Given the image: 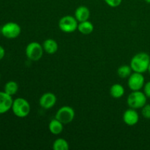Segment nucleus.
I'll use <instances>...</instances> for the list:
<instances>
[{
    "label": "nucleus",
    "mask_w": 150,
    "mask_h": 150,
    "mask_svg": "<svg viewBox=\"0 0 150 150\" xmlns=\"http://www.w3.org/2000/svg\"><path fill=\"white\" fill-rule=\"evenodd\" d=\"M150 64V56L147 53L140 52L132 57L130 66L133 72L144 73L148 71Z\"/></svg>",
    "instance_id": "nucleus-1"
},
{
    "label": "nucleus",
    "mask_w": 150,
    "mask_h": 150,
    "mask_svg": "<svg viewBox=\"0 0 150 150\" xmlns=\"http://www.w3.org/2000/svg\"><path fill=\"white\" fill-rule=\"evenodd\" d=\"M11 110L16 117L18 118H25L30 114L31 105L26 99L18 98L13 100Z\"/></svg>",
    "instance_id": "nucleus-2"
},
{
    "label": "nucleus",
    "mask_w": 150,
    "mask_h": 150,
    "mask_svg": "<svg viewBox=\"0 0 150 150\" xmlns=\"http://www.w3.org/2000/svg\"><path fill=\"white\" fill-rule=\"evenodd\" d=\"M147 97L144 92L141 90L132 91L131 93L128 95L127 99V103L130 108L133 109H142L146 104Z\"/></svg>",
    "instance_id": "nucleus-3"
},
{
    "label": "nucleus",
    "mask_w": 150,
    "mask_h": 150,
    "mask_svg": "<svg viewBox=\"0 0 150 150\" xmlns=\"http://www.w3.org/2000/svg\"><path fill=\"white\" fill-rule=\"evenodd\" d=\"M79 21L75 16H64L59 21L58 26L60 30L64 33H73L75 31L78 30Z\"/></svg>",
    "instance_id": "nucleus-4"
},
{
    "label": "nucleus",
    "mask_w": 150,
    "mask_h": 150,
    "mask_svg": "<svg viewBox=\"0 0 150 150\" xmlns=\"http://www.w3.org/2000/svg\"><path fill=\"white\" fill-rule=\"evenodd\" d=\"M43 47L38 42H31L26 45L25 53L26 56L31 61L36 62L40 59L43 55Z\"/></svg>",
    "instance_id": "nucleus-5"
},
{
    "label": "nucleus",
    "mask_w": 150,
    "mask_h": 150,
    "mask_svg": "<svg viewBox=\"0 0 150 150\" xmlns=\"http://www.w3.org/2000/svg\"><path fill=\"white\" fill-rule=\"evenodd\" d=\"M1 34L7 39H16L20 35L21 28L20 25L16 22H7L4 23L0 29Z\"/></svg>",
    "instance_id": "nucleus-6"
},
{
    "label": "nucleus",
    "mask_w": 150,
    "mask_h": 150,
    "mask_svg": "<svg viewBox=\"0 0 150 150\" xmlns=\"http://www.w3.org/2000/svg\"><path fill=\"white\" fill-rule=\"evenodd\" d=\"M75 116H76V113H75L74 109L68 105H64L59 108V110L56 113L55 118L62 122L64 125H66L72 122L74 120Z\"/></svg>",
    "instance_id": "nucleus-7"
},
{
    "label": "nucleus",
    "mask_w": 150,
    "mask_h": 150,
    "mask_svg": "<svg viewBox=\"0 0 150 150\" xmlns=\"http://www.w3.org/2000/svg\"><path fill=\"white\" fill-rule=\"evenodd\" d=\"M145 84V78L143 73L133 72L128 77L127 85L131 91H139L143 89Z\"/></svg>",
    "instance_id": "nucleus-8"
},
{
    "label": "nucleus",
    "mask_w": 150,
    "mask_h": 150,
    "mask_svg": "<svg viewBox=\"0 0 150 150\" xmlns=\"http://www.w3.org/2000/svg\"><path fill=\"white\" fill-rule=\"evenodd\" d=\"M57 100V97L54 93L45 92L40 98L39 104L43 109L49 110L55 105Z\"/></svg>",
    "instance_id": "nucleus-9"
},
{
    "label": "nucleus",
    "mask_w": 150,
    "mask_h": 150,
    "mask_svg": "<svg viewBox=\"0 0 150 150\" xmlns=\"http://www.w3.org/2000/svg\"><path fill=\"white\" fill-rule=\"evenodd\" d=\"M13 100L11 95L5 92H0V114L8 112L12 108Z\"/></svg>",
    "instance_id": "nucleus-10"
},
{
    "label": "nucleus",
    "mask_w": 150,
    "mask_h": 150,
    "mask_svg": "<svg viewBox=\"0 0 150 150\" xmlns=\"http://www.w3.org/2000/svg\"><path fill=\"white\" fill-rule=\"evenodd\" d=\"M123 122L128 126H134L139 122V114L136 109L130 108L122 115Z\"/></svg>",
    "instance_id": "nucleus-11"
},
{
    "label": "nucleus",
    "mask_w": 150,
    "mask_h": 150,
    "mask_svg": "<svg viewBox=\"0 0 150 150\" xmlns=\"http://www.w3.org/2000/svg\"><path fill=\"white\" fill-rule=\"evenodd\" d=\"M74 16L79 22L85 21L89 20L90 17V11L89 9L86 6H79L75 11Z\"/></svg>",
    "instance_id": "nucleus-12"
},
{
    "label": "nucleus",
    "mask_w": 150,
    "mask_h": 150,
    "mask_svg": "<svg viewBox=\"0 0 150 150\" xmlns=\"http://www.w3.org/2000/svg\"><path fill=\"white\" fill-rule=\"evenodd\" d=\"M48 129L51 134L58 136L62 133L64 130V124L57 119L54 118L50 121L48 124Z\"/></svg>",
    "instance_id": "nucleus-13"
},
{
    "label": "nucleus",
    "mask_w": 150,
    "mask_h": 150,
    "mask_svg": "<svg viewBox=\"0 0 150 150\" xmlns=\"http://www.w3.org/2000/svg\"><path fill=\"white\" fill-rule=\"evenodd\" d=\"M42 47L45 52L48 54H54L57 52L59 49V45L57 41L51 38L46 39L42 43Z\"/></svg>",
    "instance_id": "nucleus-14"
},
{
    "label": "nucleus",
    "mask_w": 150,
    "mask_h": 150,
    "mask_svg": "<svg viewBox=\"0 0 150 150\" xmlns=\"http://www.w3.org/2000/svg\"><path fill=\"white\" fill-rule=\"evenodd\" d=\"M78 31L82 35H90L94 31V25L93 23L89 20L85 21L79 22L78 25Z\"/></svg>",
    "instance_id": "nucleus-15"
},
{
    "label": "nucleus",
    "mask_w": 150,
    "mask_h": 150,
    "mask_svg": "<svg viewBox=\"0 0 150 150\" xmlns=\"http://www.w3.org/2000/svg\"><path fill=\"white\" fill-rule=\"evenodd\" d=\"M124 86L120 83H114L110 88V95L114 99H120L125 95Z\"/></svg>",
    "instance_id": "nucleus-16"
},
{
    "label": "nucleus",
    "mask_w": 150,
    "mask_h": 150,
    "mask_svg": "<svg viewBox=\"0 0 150 150\" xmlns=\"http://www.w3.org/2000/svg\"><path fill=\"white\" fill-rule=\"evenodd\" d=\"M4 91L8 95L13 96L18 91V84L17 83V82L14 81H7L4 85Z\"/></svg>",
    "instance_id": "nucleus-17"
},
{
    "label": "nucleus",
    "mask_w": 150,
    "mask_h": 150,
    "mask_svg": "<svg viewBox=\"0 0 150 150\" xmlns=\"http://www.w3.org/2000/svg\"><path fill=\"white\" fill-rule=\"evenodd\" d=\"M69 148H70V146H69L68 142L62 138L57 139L53 143L54 150H68Z\"/></svg>",
    "instance_id": "nucleus-18"
},
{
    "label": "nucleus",
    "mask_w": 150,
    "mask_h": 150,
    "mask_svg": "<svg viewBox=\"0 0 150 150\" xmlns=\"http://www.w3.org/2000/svg\"><path fill=\"white\" fill-rule=\"evenodd\" d=\"M132 72H133V70H132L131 67L130 65H127V64L121 65L117 69V75L121 79H127V78L128 79L129 76L131 75Z\"/></svg>",
    "instance_id": "nucleus-19"
},
{
    "label": "nucleus",
    "mask_w": 150,
    "mask_h": 150,
    "mask_svg": "<svg viewBox=\"0 0 150 150\" xmlns=\"http://www.w3.org/2000/svg\"><path fill=\"white\" fill-rule=\"evenodd\" d=\"M142 114L145 119L150 120V104L146 103L142 108Z\"/></svg>",
    "instance_id": "nucleus-20"
},
{
    "label": "nucleus",
    "mask_w": 150,
    "mask_h": 150,
    "mask_svg": "<svg viewBox=\"0 0 150 150\" xmlns=\"http://www.w3.org/2000/svg\"><path fill=\"white\" fill-rule=\"evenodd\" d=\"M104 1L111 7H119L122 2V0H104Z\"/></svg>",
    "instance_id": "nucleus-21"
},
{
    "label": "nucleus",
    "mask_w": 150,
    "mask_h": 150,
    "mask_svg": "<svg viewBox=\"0 0 150 150\" xmlns=\"http://www.w3.org/2000/svg\"><path fill=\"white\" fill-rule=\"evenodd\" d=\"M143 89L144 93L146 95L147 98H150V81H147L146 83H145Z\"/></svg>",
    "instance_id": "nucleus-22"
},
{
    "label": "nucleus",
    "mask_w": 150,
    "mask_h": 150,
    "mask_svg": "<svg viewBox=\"0 0 150 150\" xmlns=\"http://www.w3.org/2000/svg\"><path fill=\"white\" fill-rule=\"evenodd\" d=\"M4 56H5V50L1 45H0V61L4 59Z\"/></svg>",
    "instance_id": "nucleus-23"
},
{
    "label": "nucleus",
    "mask_w": 150,
    "mask_h": 150,
    "mask_svg": "<svg viewBox=\"0 0 150 150\" xmlns=\"http://www.w3.org/2000/svg\"><path fill=\"white\" fill-rule=\"evenodd\" d=\"M145 1H146V3H148V4H150V0H144Z\"/></svg>",
    "instance_id": "nucleus-24"
},
{
    "label": "nucleus",
    "mask_w": 150,
    "mask_h": 150,
    "mask_svg": "<svg viewBox=\"0 0 150 150\" xmlns=\"http://www.w3.org/2000/svg\"><path fill=\"white\" fill-rule=\"evenodd\" d=\"M148 72H149V73L150 75V64H149V69H148Z\"/></svg>",
    "instance_id": "nucleus-25"
},
{
    "label": "nucleus",
    "mask_w": 150,
    "mask_h": 150,
    "mask_svg": "<svg viewBox=\"0 0 150 150\" xmlns=\"http://www.w3.org/2000/svg\"><path fill=\"white\" fill-rule=\"evenodd\" d=\"M0 79H1V74H0Z\"/></svg>",
    "instance_id": "nucleus-26"
}]
</instances>
